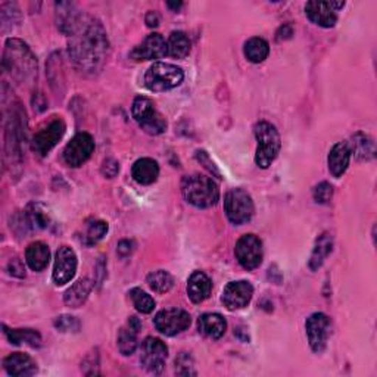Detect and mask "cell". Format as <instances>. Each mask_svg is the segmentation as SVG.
I'll use <instances>...</instances> for the list:
<instances>
[{"label":"cell","instance_id":"1f68e13d","mask_svg":"<svg viewBox=\"0 0 377 377\" xmlns=\"http://www.w3.org/2000/svg\"><path fill=\"white\" fill-rule=\"evenodd\" d=\"M25 215H27V220L33 230H43L49 227L50 218L43 205L30 203L27 206V210H25Z\"/></svg>","mask_w":377,"mask_h":377},{"label":"cell","instance_id":"8d00e7d4","mask_svg":"<svg viewBox=\"0 0 377 377\" xmlns=\"http://www.w3.org/2000/svg\"><path fill=\"white\" fill-rule=\"evenodd\" d=\"M176 374L178 376H197L194 361L189 353H180L176 358Z\"/></svg>","mask_w":377,"mask_h":377},{"label":"cell","instance_id":"8992f818","mask_svg":"<svg viewBox=\"0 0 377 377\" xmlns=\"http://www.w3.org/2000/svg\"><path fill=\"white\" fill-rule=\"evenodd\" d=\"M224 211L230 223L242 226L254 217V201L248 192L243 189H231L224 197Z\"/></svg>","mask_w":377,"mask_h":377},{"label":"cell","instance_id":"836d02e7","mask_svg":"<svg viewBox=\"0 0 377 377\" xmlns=\"http://www.w3.org/2000/svg\"><path fill=\"white\" fill-rule=\"evenodd\" d=\"M21 14H20V8L17 3H3L0 6V22H2V31L6 33L9 30L14 29V25L20 22Z\"/></svg>","mask_w":377,"mask_h":377},{"label":"cell","instance_id":"5bb4252c","mask_svg":"<svg viewBox=\"0 0 377 377\" xmlns=\"http://www.w3.org/2000/svg\"><path fill=\"white\" fill-rule=\"evenodd\" d=\"M65 134V124L62 120H54L50 121L46 127H43L40 132H37L33 139V151L40 155V157H46V155L54 149L58 141Z\"/></svg>","mask_w":377,"mask_h":377},{"label":"cell","instance_id":"74e56055","mask_svg":"<svg viewBox=\"0 0 377 377\" xmlns=\"http://www.w3.org/2000/svg\"><path fill=\"white\" fill-rule=\"evenodd\" d=\"M55 328L62 333H75L80 330V321L72 316H61L55 320Z\"/></svg>","mask_w":377,"mask_h":377},{"label":"cell","instance_id":"d6986e66","mask_svg":"<svg viewBox=\"0 0 377 377\" xmlns=\"http://www.w3.org/2000/svg\"><path fill=\"white\" fill-rule=\"evenodd\" d=\"M3 369L6 370V373L9 376H14V377H27V376L36 374V371H37V364L27 354L14 353V354L8 355L3 360Z\"/></svg>","mask_w":377,"mask_h":377},{"label":"cell","instance_id":"ac0fdd59","mask_svg":"<svg viewBox=\"0 0 377 377\" xmlns=\"http://www.w3.org/2000/svg\"><path fill=\"white\" fill-rule=\"evenodd\" d=\"M56 8V25L58 29L67 34L68 37L80 27L86 14L70 2H59L55 5Z\"/></svg>","mask_w":377,"mask_h":377},{"label":"cell","instance_id":"3957f363","mask_svg":"<svg viewBox=\"0 0 377 377\" xmlns=\"http://www.w3.org/2000/svg\"><path fill=\"white\" fill-rule=\"evenodd\" d=\"M185 199L197 208H211L220 199V189L215 181L202 174H192L181 181Z\"/></svg>","mask_w":377,"mask_h":377},{"label":"cell","instance_id":"7a4b0ae2","mask_svg":"<svg viewBox=\"0 0 377 377\" xmlns=\"http://www.w3.org/2000/svg\"><path fill=\"white\" fill-rule=\"evenodd\" d=\"M2 67L21 84H31L37 79V59L30 47L18 38H9L5 43Z\"/></svg>","mask_w":377,"mask_h":377},{"label":"cell","instance_id":"5b68a950","mask_svg":"<svg viewBox=\"0 0 377 377\" xmlns=\"http://www.w3.org/2000/svg\"><path fill=\"white\" fill-rule=\"evenodd\" d=\"M185 79V72L177 65L157 62L145 74V86L151 92H167L176 89Z\"/></svg>","mask_w":377,"mask_h":377},{"label":"cell","instance_id":"30bf717a","mask_svg":"<svg viewBox=\"0 0 377 377\" xmlns=\"http://www.w3.org/2000/svg\"><path fill=\"white\" fill-rule=\"evenodd\" d=\"M192 323L190 314L181 308H167L155 317V328L165 336H176L189 329Z\"/></svg>","mask_w":377,"mask_h":377},{"label":"cell","instance_id":"f546056e","mask_svg":"<svg viewBox=\"0 0 377 377\" xmlns=\"http://www.w3.org/2000/svg\"><path fill=\"white\" fill-rule=\"evenodd\" d=\"M5 334L8 341L14 345H30L31 348H38L42 345V336L38 334L36 330L31 329H6Z\"/></svg>","mask_w":377,"mask_h":377},{"label":"cell","instance_id":"ba28073f","mask_svg":"<svg viewBox=\"0 0 377 377\" xmlns=\"http://www.w3.org/2000/svg\"><path fill=\"white\" fill-rule=\"evenodd\" d=\"M305 330L307 337L311 349L316 354H321L328 346V341L332 332V323L330 318L323 313L311 314L305 321Z\"/></svg>","mask_w":377,"mask_h":377},{"label":"cell","instance_id":"7bdbcfd3","mask_svg":"<svg viewBox=\"0 0 377 377\" xmlns=\"http://www.w3.org/2000/svg\"><path fill=\"white\" fill-rule=\"evenodd\" d=\"M116 252H118V255L121 258L128 256L130 254L133 252V242L132 240H121L118 243V249H116Z\"/></svg>","mask_w":377,"mask_h":377},{"label":"cell","instance_id":"bcb514c9","mask_svg":"<svg viewBox=\"0 0 377 377\" xmlns=\"http://www.w3.org/2000/svg\"><path fill=\"white\" fill-rule=\"evenodd\" d=\"M167 6L177 12V10H178L181 6H183V3H181V2H168V3H167Z\"/></svg>","mask_w":377,"mask_h":377},{"label":"cell","instance_id":"4316f807","mask_svg":"<svg viewBox=\"0 0 377 377\" xmlns=\"http://www.w3.org/2000/svg\"><path fill=\"white\" fill-rule=\"evenodd\" d=\"M332 251H333V238L329 233H323V235H320L316 240L313 254L309 256L308 267L313 271H317L323 266V263L326 261V258L332 254Z\"/></svg>","mask_w":377,"mask_h":377},{"label":"cell","instance_id":"e575fe53","mask_svg":"<svg viewBox=\"0 0 377 377\" xmlns=\"http://www.w3.org/2000/svg\"><path fill=\"white\" fill-rule=\"evenodd\" d=\"M130 298H132V301H133L136 309L141 314H149V313H152L153 308H155L153 298L149 293H146L145 291H141L139 288H134V289L130 291Z\"/></svg>","mask_w":377,"mask_h":377},{"label":"cell","instance_id":"7402d4cb","mask_svg":"<svg viewBox=\"0 0 377 377\" xmlns=\"http://www.w3.org/2000/svg\"><path fill=\"white\" fill-rule=\"evenodd\" d=\"M348 146L351 149V155H354V158L358 161H370L376 157L374 140L366 133H355L348 141Z\"/></svg>","mask_w":377,"mask_h":377},{"label":"cell","instance_id":"d4e9b609","mask_svg":"<svg viewBox=\"0 0 377 377\" xmlns=\"http://www.w3.org/2000/svg\"><path fill=\"white\" fill-rule=\"evenodd\" d=\"M25 261L33 271H43L50 261V251L43 242H33L25 251Z\"/></svg>","mask_w":377,"mask_h":377},{"label":"cell","instance_id":"cb8c5ba5","mask_svg":"<svg viewBox=\"0 0 377 377\" xmlns=\"http://www.w3.org/2000/svg\"><path fill=\"white\" fill-rule=\"evenodd\" d=\"M132 176L139 185H152L160 176V165L152 158L137 160L132 168Z\"/></svg>","mask_w":377,"mask_h":377},{"label":"cell","instance_id":"4dcf8cb0","mask_svg":"<svg viewBox=\"0 0 377 377\" xmlns=\"http://www.w3.org/2000/svg\"><path fill=\"white\" fill-rule=\"evenodd\" d=\"M149 288L157 292V293H167L170 292L171 288L174 286V279L170 275V272L165 270H158V271H152L151 275H148L146 279Z\"/></svg>","mask_w":377,"mask_h":377},{"label":"cell","instance_id":"e0dca14e","mask_svg":"<svg viewBox=\"0 0 377 377\" xmlns=\"http://www.w3.org/2000/svg\"><path fill=\"white\" fill-rule=\"evenodd\" d=\"M130 55L134 61H153L164 58L168 55L165 38L158 33H152L139 46H136Z\"/></svg>","mask_w":377,"mask_h":377},{"label":"cell","instance_id":"52a82bcc","mask_svg":"<svg viewBox=\"0 0 377 377\" xmlns=\"http://www.w3.org/2000/svg\"><path fill=\"white\" fill-rule=\"evenodd\" d=\"M133 118L139 123V125L145 130L148 134L158 136L165 132L167 121L164 116L155 109L151 99L139 96L134 99L132 107Z\"/></svg>","mask_w":377,"mask_h":377},{"label":"cell","instance_id":"d590c367","mask_svg":"<svg viewBox=\"0 0 377 377\" xmlns=\"http://www.w3.org/2000/svg\"><path fill=\"white\" fill-rule=\"evenodd\" d=\"M107 233H108V224L105 223V221H93V223L89 224L87 227L84 242L87 245H95L105 238Z\"/></svg>","mask_w":377,"mask_h":377},{"label":"cell","instance_id":"9c48e42d","mask_svg":"<svg viewBox=\"0 0 377 377\" xmlns=\"http://www.w3.org/2000/svg\"><path fill=\"white\" fill-rule=\"evenodd\" d=\"M168 357L167 345L158 337H146L140 348V364L149 373L158 374L162 371Z\"/></svg>","mask_w":377,"mask_h":377},{"label":"cell","instance_id":"277c9868","mask_svg":"<svg viewBox=\"0 0 377 377\" xmlns=\"http://www.w3.org/2000/svg\"><path fill=\"white\" fill-rule=\"evenodd\" d=\"M254 133L258 141V148L255 153V162L259 168H268L276 161L280 152L282 140L277 128L271 123L261 121L254 127Z\"/></svg>","mask_w":377,"mask_h":377},{"label":"cell","instance_id":"6da1fadb","mask_svg":"<svg viewBox=\"0 0 377 377\" xmlns=\"http://www.w3.org/2000/svg\"><path fill=\"white\" fill-rule=\"evenodd\" d=\"M108 36L100 21L86 15L68 42V50L75 67L83 72L95 74L108 55Z\"/></svg>","mask_w":377,"mask_h":377},{"label":"cell","instance_id":"f1b7e54d","mask_svg":"<svg viewBox=\"0 0 377 377\" xmlns=\"http://www.w3.org/2000/svg\"><path fill=\"white\" fill-rule=\"evenodd\" d=\"M190 40L186 33L183 31H174L171 33L170 38L167 42L168 55L176 58V59H183L189 55L190 52Z\"/></svg>","mask_w":377,"mask_h":377},{"label":"cell","instance_id":"ab89813d","mask_svg":"<svg viewBox=\"0 0 377 377\" xmlns=\"http://www.w3.org/2000/svg\"><path fill=\"white\" fill-rule=\"evenodd\" d=\"M197 160L206 168L208 171L213 173L215 177L221 178V174H220V171H218V168L215 167V164H214V162L211 161V158H210V155H208L205 151H198V152H197Z\"/></svg>","mask_w":377,"mask_h":377},{"label":"cell","instance_id":"ee69618b","mask_svg":"<svg viewBox=\"0 0 377 377\" xmlns=\"http://www.w3.org/2000/svg\"><path fill=\"white\" fill-rule=\"evenodd\" d=\"M146 24H148V27H151V29L158 27V25H160V17H158L157 12H153V10L148 12V15H146Z\"/></svg>","mask_w":377,"mask_h":377},{"label":"cell","instance_id":"44dd1931","mask_svg":"<svg viewBox=\"0 0 377 377\" xmlns=\"http://www.w3.org/2000/svg\"><path fill=\"white\" fill-rule=\"evenodd\" d=\"M213 283L203 271H194L187 282V295L193 304H201L210 298Z\"/></svg>","mask_w":377,"mask_h":377},{"label":"cell","instance_id":"60d3db41","mask_svg":"<svg viewBox=\"0 0 377 377\" xmlns=\"http://www.w3.org/2000/svg\"><path fill=\"white\" fill-rule=\"evenodd\" d=\"M120 171V164L112 158H108L102 164V174L107 178H114Z\"/></svg>","mask_w":377,"mask_h":377},{"label":"cell","instance_id":"484cf974","mask_svg":"<svg viewBox=\"0 0 377 377\" xmlns=\"http://www.w3.org/2000/svg\"><path fill=\"white\" fill-rule=\"evenodd\" d=\"M93 289V283L89 279H82L79 282H75L71 288L65 292L63 295V302L70 308H79L82 307L92 292Z\"/></svg>","mask_w":377,"mask_h":377},{"label":"cell","instance_id":"603a6c76","mask_svg":"<svg viewBox=\"0 0 377 377\" xmlns=\"http://www.w3.org/2000/svg\"><path fill=\"white\" fill-rule=\"evenodd\" d=\"M227 323L223 318V316L215 313H208L199 317L198 320V330L210 339H220L221 336L226 333Z\"/></svg>","mask_w":377,"mask_h":377},{"label":"cell","instance_id":"b9f144b4","mask_svg":"<svg viewBox=\"0 0 377 377\" xmlns=\"http://www.w3.org/2000/svg\"><path fill=\"white\" fill-rule=\"evenodd\" d=\"M8 270L12 276L15 277H25V268H24V264L21 263L20 258H14L9 261V266H8Z\"/></svg>","mask_w":377,"mask_h":377},{"label":"cell","instance_id":"4fadbf2b","mask_svg":"<svg viewBox=\"0 0 377 377\" xmlns=\"http://www.w3.org/2000/svg\"><path fill=\"white\" fill-rule=\"evenodd\" d=\"M345 6V2H321L311 0L305 5V14L314 24L323 29H332L337 22V10Z\"/></svg>","mask_w":377,"mask_h":377},{"label":"cell","instance_id":"f6af8a7d","mask_svg":"<svg viewBox=\"0 0 377 377\" xmlns=\"http://www.w3.org/2000/svg\"><path fill=\"white\" fill-rule=\"evenodd\" d=\"M293 34V30L291 25H283V27L277 33V40H286V38H291Z\"/></svg>","mask_w":377,"mask_h":377},{"label":"cell","instance_id":"2e32d148","mask_svg":"<svg viewBox=\"0 0 377 377\" xmlns=\"http://www.w3.org/2000/svg\"><path fill=\"white\" fill-rule=\"evenodd\" d=\"M77 271V255L70 246H61L56 252L54 267V282L56 286L70 283Z\"/></svg>","mask_w":377,"mask_h":377},{"label":"cell","instance_id":"f35d334b","mask_svg":"<svg viewBox=\"0 0 377 377\" xmlns=\"http://www.w3.org/2000/svg\"><path fill=\"white\" fill-rule=\"evenodd\" d=\"M313 197L317 203H329L333 197V186L328 183V181H323V183L316 186Z\"/></svg>","mask_w":377,"mask_h":377},{"label":"cell","instance_id":"7c38bea8","mask_svg":"<svg viewBox=\"0 0 377 377\" xmlns=\"http://www.w3.org/2000/svg\"><path fill=\"white\" fill-rule=\"evenodd\" d=\"M95 151V140L89 133H79L72 137L63 151V160L70 167L83 165Z\"/></svg>","mask_w":377,"mask_h":377},{"label":"cell","instance_id":"ffe728a7","mask_svg":"<svg viewBox=\"0 0 377 377\" xmlns=\"http://www.w3.org/2000/svg\"><path fill=\"white\" fill-rule=\"evenodd\" d=\"M351 149L348 146V141H339L330 149L328 164H329V171L333 177L339 178L345 174L348 170L349 162H351Z\"/></svg>","mask_w":377,"mask_h":377},{"label":"cell","instance_id":"d6a6232c","mask_svg":"<svg viewBox=\"0 0 377 377\" xmlns=\"http://www.w3.org/2000/svg\"><path fill=\"white\" fill-rule=\"evenodd\" d=\"M137 330L132 329L128 326L123 328L118 332V349L123 355H132L134 354V351L137 348Z\"/></svg>","mask_w":377,"mask_h":377},{"label":"cell","instance_id":"8fae6325","mask_svg":"<svg viewBox=\"0 0 377 377\" xmlns=\"http://www.w3.org/2000/svg\"><path fill=\"white\" fill-rule=\"evenodd\" d=\"M235 254L245 270H255L263 263V243L255 235H243L236 243Z\"/></svg>","mask_w":377,"mask_h":377},{"label":"cell","instance_id":"9a60e30c","mask_svg":"<svg viewBox=\"0 0 377 377\" xmlns=\"http://www.w3.org/2000/svg\"><path fill=\"white\" fill-rule=\"evenodd\" d=\"M254 295V288L249 282L239 280L230 282L221 295V302L230 311L242 309L251 302Z\"/></svg>","mask_w":377,"mask_h":377},{"label":"cell","instance_id":"83f0119b","mask_svg":"<svg viewBox=\"0 0 377 377\" xmlns=\"http://www.w3.org/2000/svg\"><path fill=\"white\" fill-rule=\"evenodd\" d=\"M243 54L249 62L252 63H261L267 59L270 54L268 43L261 37H252L248 42L245 43Z\"/></svg>","mask_w":377,"mask_h":377}]
</instances>
